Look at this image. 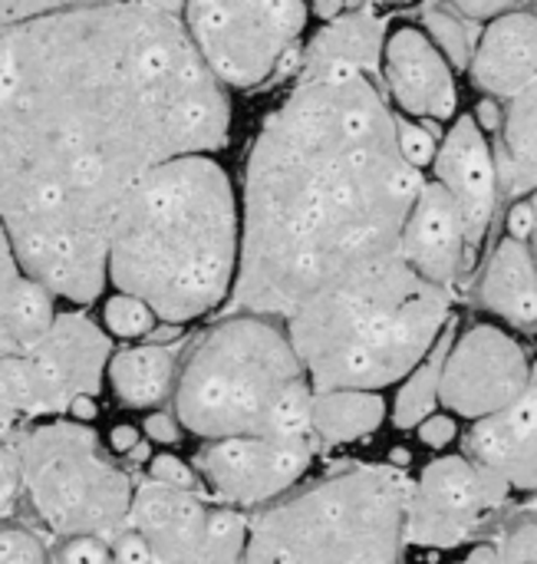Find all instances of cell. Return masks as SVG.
Instances as JSON below:
<instances>
[{
  "mask_svg": "<svg viewBox=\"0 0 537 564\" xmlns=\"http://www.w3.org/2000/svg\"><path fill=\"white\" fill-rule=\"evenodd\" d=\"M310 0H182V26L224 89L264 83L300 43Z\"/></svg>",
  "mask_w": 537,
  "mask_h": 564,
  "instance_id": "ba28073f",
  "label": "cell"
},
{
  "mask_svg": "<svg viewBox=\"0 0 537 564\" xmlns=\"http://www.w3.org/2000/svg\"><path fill=\"white\" fill-rule=\"evenodd\" d=\"M446 357H449V337L442 334L439 344L429 350V357L409 373L406 387L399 390V397H396V426L413 430V426H419L423 420L432 416V406H436L439 387H442Z\"/></svg>",
  "mask_w": 537,
  "mask_h": 564,
  "instance_id": "d4e9b609",
  "label": "cell"
},
{
  "mask_svg": "<svg viewBox=\"0 0 537 564\" xmlns=\"http://www.w3.org/2000/svg\"><path fill=\"white\" fill-rule=\"evenodd\" d=\"M152 324H155V311L132 294H116L106 304V327L116 337H142L152 330Z\"/></svg>",
  "mask_w": 537,
  "mask_h": 564,
  "instance_id": "83f0119b",
  "label": "cell"
},
{
  "mask_svg": "<svg viewBox=\"0 0 537 564\" xmlns=\"http://www.w3.org/2000/svg\"><path fill=\"white\" fill-rule=\"evenodd\" d=\"M383 76L393 102L416 119H449L459 106V89L449 56L423 26H396L383 43Z\"/></svg>",
  "mask_w": 537,
  "mask_h": 564,
  "instance_id": "4fadbf2b",
  "label": "cell"
},
{
  "mask_svg": "<svg viewBox=\"0 0 537 564\" xmlns=\"http://www.w3.org/2000/svg\"><path fill=\"white\" fill-rule=\"evenodd\" d=\"M472 79L492 96H518L537 79V17L512 10L485 26L472 53Z\"/></svg>",
  "mask_w": 537,
  "mask_h": 564,
  "instance_id": "ac0fdd59",
  "label": "cell"
},
{
  "mask_svg": "<svg viewBox=\"0 0 537 564\" xmlns=\"http://www.w3.org/2000/svg\"><path fill=\"white\" fill-rule=\"evenodd\" d=\"M423 185L373 76L300 79L264 119L244 165L234 307L287 321L399 254Z\"/></svg>",
  "mask_w": 537,
  "mask_h": 564,
  "instance_id": "7a4b0ae2",
  "label": "cell"
},
{
  "mask_svg": "<svg viewBox=\"0 0 537 564\" xmlns=\"http://www.w3.org/2000/svg\"><path fill=\"white\" fill-rule=\"evenodd\" d=\"M432 172H436V182L456 198V205L465 218L469 245L479 248L492 225L502 185H498L495 152L485 139L482 126L472 116H462L452 122V129L446 132V139L436 149Z\"/></svg>",
  "mask_w": 537,
  "mask_h": 564,
  "instance_id": "5bb4252c",
  "label": "cell"
},
{
  "mask_svg": "<svg viewBox=\"0 0 537 564\" xmlns=\"http://www.w3.org/2000/svg\"><path fill=\"white\" fill-rule=\"evenodd\" d=\"M76 3H86V0H0V43L13 36L17 30H23L26 23L50 17L56 10H66V7H76Z\"/></svg>",
  "mask_w": 537,
  "mask_h": 564,
  "instance_id": "f1b7e54d",
  "label": "cell"
},
{
  "mask_svg": "<svg viewBox=\"0 0 537 564\" xmlns=\"http://www.w3.org/2000/svg\"><path fill=\"white\" fill-rule=\"evenodd\" d=\"M53 294L23 274L0 225V357L20 354L53 327Z\"/></svg>",
  "mask_w": 537,
  "mask_h": 564,
  "instance_id": "ffe728a7",
  "label": "cell"
},
{
  "mask_svg": "<svg viewBox=\"0 0 537 564\" xmlns=\"http://www.w3.org/2000/svg\"><path fill=\"white\" fill-rule=\"evenodd\" d=\"M508 482L462 456L436 459L409 492L406 539L416 545L452 549L505 502Z\"/></svg>",
  "mask_w": 537,
  "mask_h": 564,
  "instance_id": "30bf717a",
  "label": "cell"
},
{
  "mask_svg": "<svg viewBox=\"0 0 537 564\" xmlns=\"http://www.w3.org/2000/svg\"><path fill=\"white\" fill-rule=\"evenodd\" d=\"M383 43L386 26L366 10L337 13L327 20L304 53V76H327V73H380L383 69Z\"/></svg>",
  "mask_w": 537,
  "mask_h": 564,
  "instance_id": "d6986e66",
  "label": "cell"
},
{
  "mask_svg": "<svg viewBox=\"0 0 537 564\" xmlns=\"http://www.w3.org/2000/svg\"><path fill=\"white\" fill-rule=\"evenodd\" d=\"M23 486L43 522L66 539H119L132 512L129 479L79 423L33 430L17 446Z\"/></svg>",
  "mask_w": 537,
  "mask_h": 564,
  "instance_id": "52a82bcc",
  "label": "cell"
},
{
  "mask_svg": "<svg viewBox=\"0 0 537 564\" xmlns=\"http://www.w3.org/2000/svg\"><path fill=\"white\" fill-rule=\"evenodd\" d=\"M208 516L211 509L188 489L152 482L135 492L129 522L145 539L155 564H195L208 535Z\"/></svg>",
  "mask_w": 537,
  "mask_h": 564,
  "instance_id": "2e32d148",
  "label": "cell"
},
{
  "mask_svg": "<svg viewBox=\"0 0 537 564\" xmlns=\"http://www.w3.org/2000/svg\"><path fill=\"white\" fill-rule=\"evenodd\" d=\"M43 545L30 532H0V564H43Z\"/></svg>",
  "mask_w": 537,
  "mask_h": 564,
  "instance_id": "f546056e",
  "label": "cell"
},
{
  "mask_svg": "<svg viewBox=\"0 0 537 564\" xmlns=\"http://www.w3.org/2000/svg\"><path fill=\"white\" fill-rule=\"evenodd\" d=\"M456 7L469 17V20H498L505 13H512L518 7V0H456Z\"/></svg>",
  "mask_w": 537,
  "mask_h": 564,
  "instance_id": "d590c367",
  "label": "cell"
},
{
  "mask_svg": "<svg viewBox=\"0 0 537 564\" xmlns=\"http://www.w3.org/2000/svg\"><path fill=\"white\" fill-rule=\"evenodd\" d=\"M469 449L479 466L502 476L508 486L535 489L537 486V364L525 393L505 406L479 420L475 433L469 436Z\"/></svg>",
  "mask_w": 537,
  "mask_h": 564,
  "instance_id": "e0dca14e",
  "label": "cell"
},
{
  "mask_svg": "<svg viewBox=\"0 0 537 564\" xmlns=\"http://www.w3.org/2000/svg\"><path fill=\"white\" fill-rule=\"evenodd\" d=\"M109 367V337L79 314H63L20 354L0 357V406L46 416L69 410L76 397H96Z\"/></svg>",
  "mask_w": 537,
  "mask_h": 564,
  "instance_id": "9c48e42d",
  "label": "cell"
},
{
  "mask_svg": "<svg viewBox=\"0 0 537 564\" xmlns=\"http://www.w3.org/2000/svg\"><path fill=\"white\" fill-rule=\"evenodd\" d=\"M485 304L512 324L537 321V258L525 238H505L482 281Z\"/></svg>",
  "mask_w": 537,
  "mask_h": 564,
  "instance_id": "44dd1931",
  "label": "cell"
},
{
  "mask_svg": "<svg viewBox=\"0 0 537 564\" xmlns=\"http://www.w3.org/2000/svg\"><path fill=\"white\" fill-rule=\"evenodd\" d=\"M241 195L215 155L152 169L122 202L106 274L158 321L188 324L215 311L238 281Z\"/></svg>",
  "mask_w": 537,
  "mask_h": 564,
  "instance_id": "3957f363",
  "label": "cell"
},
{
  "mask_svg": "<svg viewBox=\"0 0 537 564\" xmlns=\"http://www.w3.org/2000/svg\"><path fill=\"white\" fill-rule=\"evenodd\" d=\"M228 89L182 17L86 0L0 43V225L26 278L89 304L125 195L158 165L228 142Z\"/></svg>",
  "mask_w": 537,
  "mask_h": 564,
  "instance_id": "6da1fadb",
  "label": "cell"
},
{
  "mask_svg": "<svg viewBox=\"0 0 537 564\" xmlns=\"http://www.w3.org/2000/svg\"><path fill=\"white\" fill-rule=\"evenodd\" d=\"M390 3H399V0H390Z\"/></svg>",
  "mask_w": 537,
  "mask_h": 564,
  "instance_id": "bcb514c9",
  "label": "cell"
},
{
  "mask_svg": "<svg viewBox=\"0 0 537 564\" xmlns=\"http://www.w3.org/2000/svg\"><path fill=\"white\" fill-rule=\"evenodd\" d=\"M531 380L525 350L498 327H472L446 357L439 400L469 420L512 406Z\"/></svg>",
  "mask_w": 537,
  "mask_h": 564,
  "instance_id": "8fae6325",
  "label": "cell"
},
{
  "mask_svg": "<svg viewBox=\"0 0 537 564\" xmlns=\"http://www.w3.org/2000/svg\"><path fill=\"white\" fill-rule=\"evenodd\" d=\"M528 208V245H531V251H535V258H537V192L531 195V202L525 205Z\"/></svg>",
  "mask_w": 537,
  "mask_h": 564,
  "instance_id": "b9f144b4",
  "label": "cell"
},
{
  "mask_svg": "<svg viewBox=\"0 0 537 564\" xmlns=\"http://www.w3.org/2000/svg\"><path fill=\"white\" fill-rule=\"evenodd\" d=\"M469 251H472V245H469L465 218H462L456 198L436 178L426 182L409 218H406L399 254L426 281L449 288L459 278Z\"/></svg>",
  "mask_w": 537,
  "mask_h": 564,
  "instance_id": "9a60e30c",
  "label": "cell"
},
{
  "mask_svg": "<svg viewBox=\"0 0 537 564\" xmlns=\"http://www.w3.org/2000/svg\"><path fill=\"white\" fill-rule=\"evenodd\" d=\"M244 549H248V522L238 512L211 509L208 535L195 564H244Z\"/></svg>",
  "mask_w": 537,
  "mask_h": 564,
  "instance_id": "484cf974",
  "label": "cell"
},
{
  "mask_svg": "<svg viewBox=\"0 0 537 564\" xmlns=\"http://www.w3.org/2000/svg\"><path fill=\"white\" fill-rule=\"evenodd\" d=\"M13 423H17V413H10L7 406H0V440L13 430Z\"/></svg>",
  "mask_w": 537,
  "mask_h": 564,
  "instance_id": "ee69618b",
  "label": "cell"
},
{
  "mask_svg": "<svg viewBox=\"0 0 537 564\" xmlns=\"http://www.w3.org/2000/svg\"><path fill=\"white\" fill-rule=\"evenodd\" d=\"M426 33H429L432 43L449 56V63H459V66L472 63L475 46H472L469 26L459 23L456 17H449V13H442V10H429V13H426Z\"/></svg>",
  "mask_w": 537,
  "mask_h": 564,
  "instance_id": "4316f807",
  "label": "cell"
},
{
  "mask_svg": "<svg viewBox=\"0 0 537 564\" xmlns=\"http://www.w3.org/2000/svg\"><path fill=\"white\" fill-rule=\"evenodd\" d=\"M112 555H116V564H155L145 539L139 532H122L116 539V552Z\"/></svg>",
  "mask_w": 537,
  "mask_h": 564,
  "instance_id": "e575fe53",
  "label": "cell"
},
{
  "mask_svg": "<svg viewBox=\"0 0 537 564\" xmlns=\"http://www.w3.org/2000/svg\"><path fill=\"white\" fill-rule=\"evenodd\" d=\"M413 486L357 466L274 506L248 529L244 564H399Z\"/></svg>",
  "mask_w": 537,
  "mask_h": 564,
  "instance_id": "8992f818",
  "label": "cell"
},
{
  "mask_svg": "<svg viewBox=\"0 0 537 564\" xmlns=\"http://www.w3.org/2000/svg\"><path fill=\"white\" fill-rule=\"evenodd\" d=\"M347 0H310V10L324 20H333L337 13H343Z\"/></svg>",
  "mask_w": 537,
  "mask_h": 564,
  "instance_id": "ab89813d",
  "label": "cell"
},
{
  "mask_svg": "<svg viewBox=\"0 0 537 564\" xmlns=\"http://www.w3.org/2000/svg\"><path fill=\"white\" fill-rule=\"evenodd\" d=\"M129 456H132L135 463H142V459H149V446H145V443H139V446H135V449H132Z\"/></svg>",
  "mask_w": 537,
  "mask_h": 564,
  "instance_id": "f6af8a7d",
  "label": "cell"
},
{
  "mask_svg": "<svg viewBox=\"0 0 537 564\" xmlns=\"http://www.w3.org/2000/svg\"><path fill=\"white\" fill-rule=\"evenodd\" d=\"M175 377V354L168 347L149 344L122 350L109 360V380L125 406H155L165 400Z\"/></svg>",
  "mask_w": 537,
  "mask_h": 564,
  "instance_id": "603a6c76",
  "label": "cell"
},
{
  "mask_svg": "<svg viewBox=\"0 0 537 564\" xmlns=\"http://www.w3.org/2000/svg\"><path fill=\"white\" fill-rule=\"evenodd\" d=\"M63 564H109V552L99 539H73L63 552Z\"/></svg>",
  "mask_w": 537,
  "mask_h": 564,
  "instance_id": "836d02e7",
  "label": "cell"
},
{
  "mask_svg": "<svg viewBox=\"0 0 537 564\" xmlns=\"http://www.w3.org/2000/svg\"><path fill=\"white\" fill-rule=\"evenodd\" d=\"M149 476H152V482L172 486V489H191L195 486V473L175 456H155L149 466Z\"/></svg>",
  "mask_w": 537,
  "mask_h": 564,
  "instance_id": "d6a6232c",
  "label": "cell"
},
{
  "mask_svg": "<svg viewBox=\"0 0 537 564\" xmlns=\"http://www.w3.org/2000/svg\"><path fill=\"white\" fill-rule=\"evenodd\" d=\"M419 436H423L426 446H436V449L449 446L452 436H456V423L449 416H429V420L419 423Z\"/></svg>",
  "mask_w": 537,
  "mask_h": 564,
  "instance_id": "8d00e7d4",
  "label": "cell"
},
{
  "mask_svg": "<svg viewBox=\"0 0 537 564\" xmlns=\"http://www.w3.org/2000/svg\"><path fill=\"white\" fill-rule=\"evenodd\" d=\"M498 564H537V522L518 525L495 552Z\"/></svg>",
  "mask_w": 537,
  "mask_h": 564,
  "instance_id": "4dcf8cb0",
  "label": "cell"
},
{
  "mask_svg": "<svg viewBox=\"0 0 537 564\" xmlns=\"http://www.w3.org/2000/svg\"><path fill=\"white\" fill-rule=\"evenodd\" d=\"M139 446V433L132 426H116L112 430V449L116 453H132Z\"/></svg>",
  "mask_w": 537,
  "mask_h": 564,
  "instance_id": "f35d334b",
  "label": "cell"
},
{
  "mask_svg": "<svg viewBox=\"0 0 537 564\" xmlns=\"http://www.w3.org/2000/svg\"><path fill=\"white\" fill-rule=\"evenodd\" d=\"M314 393L291 337L267 317L244 314L195 347L175 410L188 433L208 440H307Z\"/></svg>",
  "mask_w": 537,
  "mask_h": 564,
  "instance_id": "5b68a950",
  "label": "cell"
},
{
  "mask_svg": "<svg viewBox=\"0 0 537 564\" xmlns=\"http://www.w3.org/2000/svg\"><path fill=\"white\" fill-rule=\"evenodd\" d=\"M314 449L307 440L238 436L215 440L201 456V473L218 496L238 506H257L287 492L307 469Z\"/></svg>",
  "mask_w": 537,
  "mask_h": 564,
  "instance_id": "7c38bea8",
  "label": "cell"
},
{
  "mask_svg": "<svg viewBox=\"0 0 537 564\" xmlns=\"http://www.w3.org/2000/svg\"><path fill=\"white\" fill-rule=\"evenodd\" d=\"M386 416V403L373 390H317L310 430L330 443L370 436Z\"/></svg>",
  "mask_w": 537,
  "mask_h": 564,
  "instance_id": "cb8c5ba5",
  "label": "cell"
},
{
  "mask_svg": "<svg viewBox=\"0 0 537 564\" xmlns=\"http://www.w3.org/2000/svg\"><path fill=\"white\" fill-rule=\"evenodd\" d=\"M498 185L508 195H535L537 192V79L512 96L502 145H498Z\"/></svg>",
  "mask_w": 537,
  "mask_h": 564,
  "instance_id": "7402d4cb",
  "label": "cell"
},
{
  "mask_svg": "<svg viewBox=\"0 0 537 564\" xmlns=\"http://www.w3.org/2000/svg\"><path fill=\"white\" fill-rule=\"evenodd\" d=\"M23 486V473H20V459L10 449H0V519L10 516V509L17 506Z\"/></svg>",
  "mask_w": 537,
  "mask_h": 564,
  "instance_id": "1f68e13d",
  "label": "cell"
},
{
  "mask_svg": "<svg viewBox=\"0 0 537 564\" xmlns=\"http://www.w3.org/2000/svg\"><path fill=\"white\" fill-rule=\"evenodd\" d=\"M449 288L393 254L287 317L314 390H380L409 377L442 337Z\"/></svg>",
  "mask_w": 537,
  "mask_h": 564,
  "instance_id": "277c9868",
  "label": "cell"
},
{
  "mask_svg": "<svg viewBox=\"0 0 537 564\" xmlns=\"http://www.w3.org/2000/svg\"><path fill=\"white\" fill-rule=\"evenodd\" d=\"M69 413H73L76 420H92V416H96V400H92V397H76L73 406H69Z\"/></svg>",
  "mask_w": 537,
  "mask_h": 564,
  "instance_id": "60d3db41",
  "label": "cell"
},
{
  "mask_svg": "<svg viewBox=\"0 0 537 564\" xmlns=\"http://www.w3.org/2000/svg\"><path fill=\"white\" fill-rule=\"evenodd\" d=\"M145 433L155 440V443H175L178 440V423L168 416V413H152L145 420Z\"/></svg>",
  "mask_w": 537,
  "mask_h": 564,
  "instance_id": "74e56055",
  "label": "cell"
},
{
  "mask_svg": "<svg viewBox=\"0 0 537 564\" xmlns=\"http://www.w3.org/2000/svg\"><path fill=\"white\" fill-rule=\"evenodd\" d=\"M462 564H498V558H495V552H492V549H479V552H472V555H469Z\"/></svg>",
  "mask_w": 537,
  "mask_h": 564,
  "instance_id": "7bdbcfd3",
  "label": "cell"
}]
</instances>
